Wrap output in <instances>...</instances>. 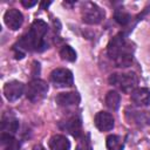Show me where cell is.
<instances>
[{
  "label": "cell",
  "instance_id": "1",
  "mask_svg": "<svg viewBox=\"0 0 150 150\" xmlns=\"http://www.w3.org/2000/svg\"><path fill=\"white\" fill-rule=\"evenodd\" d=\"M48 32V26L43 20L36 19L29 30L22 35L18 42L13 46L15 52V59H22L26 52H42L47 48L46 34Z\"/></svg>",
  "mask_w": 150,
  "mask_h": 150
},
{
  "label": "cell",
  "instance_id": "2",
  "mask_svg": "<svg viewBox=\"0 0 150 150\" xmlns=\"http://www.w3.org/2000/svg\"><path fill=\"white\" fill-rule=\"evenodd\" d=\"M107 54L115 62L116 67L120 68H127L131 66L134 60L132 47L123 33H118L110 39L107 46Z\"/></svg>",
  "mask_w": 150,
  "mask_h": 150
},
{
  "label": "cell",
  "instance_id": "3",
  "mask_svg": "<svg viewBox=\"0 0 150 150\" xmlns=\"http://www.w3.org/2000/svg\"><path fill=\"white\" fill-rule=\"evenodd\" d=\"M108 81L111 86L117 87L123 93H132L138 84V77L134 71L114 73L109 76Z\"/></svg>",
  "mask_w": 150,
  "mask_h": 150
},
{
  "label": "cell",
  "instance_id": "4",
  "mask_svg": "<svg viewBox=\"0 0 150 150\" xmlns=\"http://www.w3.org/2000/svg\"><path fill=\"white\" fill-rule=\"evenodd\" d=\"M81 18L87 25H97L104 19V11L95 2L84 1L81 6Z\"/></svg>",
  "mask_w": 150,
  "mask_h": 150
},
{
  "label": "cell",
  "instance_id": "5",
  "mask_svg": "<svg viewBox=\"0 0 150 150\" xmlns=\"http://www.w3.org/2000/svg\"><path fill=\"white\" fill-rule=\"evenodd\" d=\"M47 93H48V84L47 82L40 79H33L27 84L26 91H25L27 98L33 103H38L42 101L46 97Z\"/></svg>",
  "mask_w": 150,
  "mask_h": 150
},
{
  "label": "cell",
  "instance_id": "6",
  "mask_svg": "<svg viewBox=\"0 0 150 150\" xmlns=\"http://www.w3.org/2000/svg\"><path fill=\"white\" fill-rule=\"evenodd\" d=\"M50 82L57 88L71 87L74 83L73 73L67 68H56L49 75Z\"/></svg>",
  "mask_w": 150,
  "mask_h": 150
},
{
  "label": "cell",
  "instance_id": "7",
  "mask_svg": "<svg viewBox=\"0 0 150 150\" xmlns=\"http://www.w3.org/2000/svg\"><path fill=\"white\" fill-rule=\"evenodd\" d=\"M125 120L129 124H132L138 128H143L150 124V112L139 111V110H125Z\"/></svg>",
  "mask_w": 150,
  "mask_h": 150
},
{
  "label": "cell",
  "instance_id": "8",
  "mask_svg": "<svg viewBox=\"0 0 150 150\" xmlns=\"http://www.w3.org/2000/svg\"><path fill=\"white\" fill-rule=\"evenodd\" d=\"M25 91H26L25 84L16 80L8 81L4 86V95L9 102H14V101L19 100L23 95Z\"/></svg>",
  "mask_w": 150,
  "mask_h": 150
},
{
  "label": "cell",
  "instance_id": "9",
  "mask_svg": "<svg viewBox=\"0 0 150 150\" xmlns=\"http://www.w3.org/2000/svg\"><path fill=\"white\" fill-rule=\"evenodd\" d=\"M4 22H5V25L9 29L16 30L23 23V15H22V13L19 9H16V8H9L4 14Z\"/></svg>",
  "mask_w": 150,
  "mask_h": 150
},
{
  "label": "cell",
  "instance_id": "10",
  "mask_svg": "<svg viewBox=\"0 0 150 150\" xmlns=\"http://www.w3.org/2000/svg\"><path fill=\"white\" fill-rule=\"evenodd\" d=\"M94 123H95V127L104 132V131H110L114 125H115V120L112 117V115L110 112H107V111H98L96 115H95V118H94Z\"/></svg>",
  "mask_w": 150,
  "mask_h": 150
},
{
  "label": "cell",
  "instance_id": "11",
  "mask_svg": "<svg viewBox=\"0 0 150 150\" xmlns=\"http://www.w3.org/2000/svg\"><path fill=\"white\" fill-rule=\"evenodd\" d=\"M62 123L63 124L60 123V128L68 131L74 137H80V135L82 134V122L79 116H71Z\"/></svg>",
  "mask_w": 150,
  "mask_h": 150
},
{
  "label": "cell",
  "instance_id": "12",
  "mask_svg": "<svg viewBox=\"0 0 150 150\" xmlns=\"http://www.w3.org/2000/svg\"><path fill=\"white\" fill-rule=\"evenodd\" d=\"M131 101L136 107L150 105V89L148 88H136L131 93Z\"/></svg>",
  "mask_w": 150,
  "mask_h": 150
},
{
  "label": "cell",
  "instance_id": "13",
  "mask_svg": "<svg viewBox=\"0 0 150 150\" xmlns=\"http://www.w3.org/2000/svg\"><path fill=\"white\" fill-rule=\"evenodd\" d=\"M81 101V96L76 91H67V93H60L55 97V102L60 107H69V105H76Z\"/></svg>",
  "mask_w": 150,
  "mask_h": 150
},
{
  "label": "cell",
  "instance_id": "14",
  "mask_svg": "<svg viewBox=\"0 0 150 150\" xmlns=\"http://www.w3.org/2000/svg\"><path fill=\"white\" fill-rule=\"evenodd\" d=\"M50 150H69L70 142L63 135H53L48 142Z\"/></svg>",
  "mask_w": 150,
  "mask_h": 150
},
{
  "label": "cell",
  "instance_id": "15",
  "mask_svg": "<svg viewBox=\"0 0 150 150\" xmlns=\"http://www.w3.org/2000/svg\"><path fill=\"white\" fill-rule=\"evenodd\" d=\"M0 145L1 150H19L20 148V143L11 134L6 132H2L0 135Z\"/></svg>",
  "mask_w": 150,
  "mask_h": 150
},
{
  "label": "cell",
  "instance_id": "16",
  "mask_svg": "<svg viewBox=\"0 0 150 150\" xmlns=\"http://www.w3.org/2000/svg\"><path fill=\"white\" fill-rule=\"evenodd\" d=\"M19 129V121L13 116H4L1 121V130L6 134H15Z\"/></svg>",
  "mask_w": 150,
  "mask_h": 150
},
{
  "label": "cell",
  "instance_id": "17",
  "mask_svg": "<svg viewBox=\"0 0 150 150\" xmlns=\"http://www.w3.org/2000/svg\"><path fill=\"white\" fill-rule=\"evenodd\" d=\"M105 145L108 150H123L124 139L118 135H109L105 138Z\"/></svg>",
  "mask_w": 150,
  "mask_h": 150
},
{
  "label": "cell",
  "instance_id": "18",
  "mask_svg": "<svg viewBox=\"0 0 150 150\" xmlns=\"http://www.w3.org/2000/svg\"><path fill=\"white\" fill-rule=\"evenodd\" d=\"M105 105L110 110H117L120 108V102H121V96L116 90H110L105 95Z\"/></svg>",
  "mask_w": 150,
  "mask_h": 150
},
{
  "label": "cell",
  "instance_id": "19",
  "mask_svg": "<svg viewBox=\"0 0 150 150\" xmlns=\"http://www.w3.org/2000/svg\"><path fill=\"white\" fill-rule=\"evenodd\" d=\"M114 18H115V21L121 26H127L131 21V15L122 8H118V9L115 11Z\"/></svg>",
  "mask_w": 150,
  "mask_h": 150
},
{
  "label": "cell",
  "instance_id": "20",
  "mask_svg": "<svg viewBox=\"0 0 150 150\" xmlns=\"http://www.w3.org/2000/svg\"><path fill=\"white\" fill-rule=\"evenodd\" d=\"M60 56L62 60L68 61V62H74L76 60V52L68 45L63 46L60 49Z\"/></svg>",
  "mask_w": 150,
  "mask_h": 150
},
{
  "label": "cell",
  "instance_id": "21",
  "mask_svg": "<svg viewBox=\"0 0 150 150\" xmlns=\"http://www.w3.org/2000/svg\"><path fill=\"white\" fill-rule=\"evenodd\" d=\"M75 150H93V146L89 141V136H82L80 138Z\"/></svg>",
  "mask_w": 150,
  "mask_h": 150
},
{
  "label": "cell",
  "instance_id": "22",
  "mask_svg": "<svg viewBox=\"0 0 150 150\" xmlns=\"http://www.w3.org/2000/svg\"><path fill=\"white\" fill-rule=\"evenodd\" d=\"M38 4V1H35V0H33V1H27V0H21V5L23 6V7H26V8H30V7H33V6H35Z\"/></svg>",
  "mask_w": 150,
  "mask_h": 150
},
{
  "label": "cell",
  "instance_id": "23",
  "mask_svg": "<svg viewBox=\"0 0 150 150\" xmlns=\"http://www.w3.org/2000/svg\"><path fill=\"white\" fill-rule=\"evenodd\" d=\"M33 150H46L42 145H40V144H38V145H35L34 148H33Z\"/></svg>",
  "mask_w": 150,
  "mask_h": 150
},
{
  "label": "cell",
  "instance_id": "24",
  "mask_svg": "<svg viewBox=\"0 0 150 150\" xmlns=\"http://www.w3.org/2000/svg\"><path fill=\"white\" fill-rule=\"evenodd\" d=\"M40 5H41V9H43L45 7H48L50 5V2H41Z\"/></svg>",
  "mask_w": 150,
  "mask_h": 150
}]
</instances>
